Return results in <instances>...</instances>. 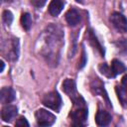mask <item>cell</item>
<instances>
[{
	"label": "cell",
	"instance_id": "cell-1",
	"mask_svg": "<svg viewBox=\"0 0 127 127\" xmlns=\"http://www.w3.org/2000/svg\"><path fill=\"white\" fill-rule=\"evenodd\" d=\"M63 90L65 94L68 95V97L71 99V101L74 103V105L78 107H85V101L83 97L77 92L75 81L70 78H66L63 82Z\"/></svg>",
	"mask_w": 127,
	"mask_h": 127
},
{
	"label": "cell",
	"instance_id": "cell-2",
	"mask_svg": "<svg viewBox=\"0 0 127 127\" xmlns=\"http://www.w3.org/2000/svg\"><path fill=\"white\" fill-rule=\"evenodd\" d=\"M42 102L46 107L53 109L55 111H59L62 106V97L59 94V92L51 91L45 94V96L42 99Z\"/></svg>",
	"mask_w": 127,
	"mask_h": 127
},
{
	"label": "cell",
	"instance_id": "cell-3",
	"mask_svg": "<svg viewBox=\"0 0 127 127\" xmlns=\"http://www.w3.org/2000/svg\"><path fill=\"white\" fill-rule=\"evenodd\" d=\"M35 116L37 123L40 126H51L56 121V116L46 109H38Z\"/></svg>",
	"mask_w": 127,
	"mask_h": 127
},
{
	"label": "cell",
	"instance_id": "cell-4",
	"mask_svg": "<svg viewBox=\"0 0 127 127\" xmlns=\"http://www.w3.org/2000/svg\"><path fill=\"white\" fill-rule=\"evenodd\" d=\"M110 22L117 31L121 33L127 32V18L123 14L119 12H113L110 15Z\"/></svg>",
	"mask_w": 127,
	"mask_h": 127
},
{
	"label": "cell",
	"instance_id": "cell-5",
	"mask_svg": "<svg viewBox=\"0 0 127 127\" xmlns=\"http://www.w3.org/2000/svg\"><path fill=\"white\" fill-rule=\"evenodd\" d=\"M87 108L86 107H79L78 109L72 111L70 113V117L72 119V125L74 126H83L87 120Z\"/></svg>",
	"mask_w": 127,
	"mask_h": 127
},
{
	"label": "cell",
	"instance_id": "cell-6",
	"mask_svg": "<svg viewBox=\"0 0 127 127\" xmlns=\"http://www.w3.org/2000/svg\"><path fill=\"white\" fill-rule=\"evenodd\" d=\"M90 88H91V91L93 92V94H95V95H101L102 97L105 98L107 104H108L109 106H111L110 101H109V98H108V95H107L106 90H105V88H104V85H103V83L101 82V80H99V78L96 77V78H94V79L92 80V82H91V84H90Z\"/></svg>",
	"mask_w": 127,
	"mask_h": 127
},
{
	"label": "cell",
	"instance_id": "cell-7",
	"mask_svg": "<svg viewBox=\"0 0 127 127\" xmlns=\"http://www.w3.org/2000/svg\"><path fill=\"white\" fill-rule=\"evenodd\" d=\"M18 113V108L15 105L8 104L4 106L1 110V119L5 122H11L17 115Z\"/></svg>",
	"mask_w": 127,
	"mask_h": 127
},
{
	"label": "cell",
	"instance_id": "cell-8",
	"mask_svg": "<svg viewBox=\"0 0 127 127\" xmlns=\"http://www.w3.org/2000/svg\"><path fill=\"white\" fill-rule=\"evenodd\" d=\"M16 97L15 90L12 87H2L0 91V101L3 104H8L14 101Z\"/></svg>",
	"mask_w": 127,
	"mask_h": 127
},
{
	"label": "cell",
	"instance_id": "cell-9",
	"mask_svg": "<svg viewBox=\"0 0 127 127\" xmlns=\"http://www.w3.org/2000/svg\"><path fill=\"white\" fill-rule=\"evenodd\" d=\"M64 5H65L64 0H52L49 5V13L52 16L56 17L63 11Z\"/></svg>",
	"mask_w": 127,
	"mask_h": 127
},
{
	"label": "cell",
	"instance_id": "cell-10",
	"mask_svg": "<svg viewBox=\"0 0 127 127\" xmlns=\"http://www.w3.org/2000/svg\"><path fill=\"white\" fill-rule=\"evenodd\" d=\"M65 21L69 26H76L80 22V14L76 9L71 8L65 13Z\"/></svg>",
	"mask_w": 127,
	"mask_h": 127
},
{
	"label": "cell",
	"instance_id": "cell-11",
	"mask_svg": "<svg viewBox=\"0 0 127 127\" xmlns=\"http://www.w3.org/2000/svg\"><path fill=\"white\" fill-rule=\"evenodd\" d=\"M19 56V41L16 38H13L10 43V49L6 54V58L10 61H16Z\"/></svg>",
	"mask_w": 127,
	"mask_h": 127
},
{
	"label": "cell",
	"instance_id": "cell-12",
	"mask_svg": "<svg viewBox=\"0 0 127 127\" xmlns=\"http://www.w3.org/2000/svg\"><path fill=\"white\" fill-rule=\"evenodd\" d=\"M111 115L105 110H99L95 115V122L98 126H107L111 122Z\"/></svg>",
	"mask_w": 127,
	"mask_h": 127
},
{
	"label": "cell",
	"instance_id": "cell-13",
	"mask_svg": "<svg viewBox=\"0 0 127 127\" xmlns=\"http://www.w3.org/2000/svg\"><path fill=\"white\" fill-rule=\"evenodd\" d=\"M88 39H89V42H90L91 46H92L94 49H96L102 57H104V54H105L104 48L102 47V45H101V44L99 43V41L97 40V37L95 36V34H94V32H93L92 29H89V31H88Z\"/></svg>",
	"mask_w": 127,
	"mask_h": 127
},
{
	"label": "cell",
	"instance_id": "cell-14",
	"mask_svg": "<svg viewBox=\"0 0 127 127\" xmlns=\"http://www.w3.org/2000/svg\"><path fill=\"white\" fill-rule=\"evenodd\" d=\"M115 91H116L117 97H118L121 105L124 108H127V88H125L124 86L116 85L115 86Z\"/></svg>",
	"mask_w": 127,
	"mask_h": 127
},
{
	"label": "cell",
	"instance_id": "cell-15",
	"mask_svg": "<svg viewBox=\"0 0 127 127\" xmlns=\"http://www.w3.org/2000/svg\"><path fill=\"white\" fill-rule=\"evenodd\" d=\"M110 67H111V69H112V71H113L115 76L117 74H120V73H122V72L127 70V67L124 65V64L122 62H120L119 60H116V59H114L111 62V66Z\"/></svg>",
	"mask_w": 127,
	"mask_h": 127
},
{
	"label": "cell",
	"instance_id": "cell-16",
	"mask_svg": "<svg viewBox=\"0 0 127 127\" xmlns=\"http://www.w3.org/2000/svg\"><path fill=\"white\" fill-rule=\"evenodd\" d=\"M32 17L29 13H23L22 16H21V25L22 27L26 30V31H29L32 27Z\"/></svg>",
	"mask_w": 127,
	"mask_h": 127
},
{
	"label": "cell",
	"instance_id": "cell-17",
	"mask_svg": "<svg viewBox=\"0 0 127 127\" xmlns=\"http://www.w3.org/2000/svg\"><path fill=\"white\" fill-rule=\"evenodd\" d=\"M98 68H99V71L102 74H104L105 76H107V77H115V75H114L111 67L108 66L107 64H100L98 65Z\"/></svg>",
	"mask_w": 127,
	"mask_h": 127
},
{
	"label": "cell",
	"instance_id": "cell-18",
	"mask_svg": "<svg viewBox=\"0 0 127 127\" xmlns=\"http://www.w3.org/2000/svg\"><path fill=\"white\" fill-rule=\"evenodd\" d=\"M115 45L121 53L127 54V39H120L115 43Z\"/></svg>",
	"mask_w": 127,
	"mask_h": 127
},
{
	"label": "cell",
	"instance_id": "cell-19",
	"mask_svg": "<svg viewBox=\"0 0 127 127\" xmlns=\"http://www.w3.org/2000/svg\"><path fill=\"white\" fill-rule=\"evenodd\" d=\"M2 19H3V22L7 26H10L13 22V14L9 10H5L2 14Z\"/></svg>",
	"mask_w": 127,
	"mask_h": 127
},
{
	"label": "cell",
	"instance_id": "cell-20",
	"mask_svg": "<svg viewBox=\"0 0 127 127\" xmlns=\"http://www.w3.org/2000/svg\"><path fill=\"white\" fill-rule=\"evenodd\" d=\"M15 124L16 126H29V123L25 117H20L19 119H17Z\"/></svg>",
	"mask_w": 127,
	"mask_h": 127
},
{
	"label": "cell",
	"instance_id": "cell-21",
	"mask_svg": "<svg viewBox=\"0 0 127 127\" xmlns=\"http://www.w3.org/2000/svg\"><path fill=\"white\" fill-rule=\"evenodd\" d=\"M47 0H31V3L36 7V8H40L42 6H44V4L46 3Z\"/></svg>",
	"mask_w": 127,
	"mask_h": 127
},
{
	"label": "cell",
	"instance_id": "cell-22",
	"mask_svg": "<svg viewBox=\"0 0 127 127\" xmlns=\"http://www.w3.org/2000/svg\"><path fill=\"white\" fill-rule=\"evenodd\" d=\"M86 64V56H85V52L84 50L82 51V55H81V61L78 64V68H82Z\"/></svg>",
	"mask_w": 127,
	"mask_h": 127
},
{
	"label": "cell",
	"instance_id": "cell-23",
	"mask_svg": "<svg viewBox=\"0 0 127 127\" xmlns=\"http://www.w3.org/2000/svg\"><path fill=\"white\" fill-rule=\"evenodd\" d=\"M121 82H122V85H123L125 88H127V74H125V75L122 77Z\"/></svg>",
	"mask_w": 127,
	"mask_h": 127
},
{
	"label": "cell",
	"instance_id": "cell-24",
	"mask_svg": "<svg viewBox=\"0 0 127 127\" xmlns=\"http://www.w3.org/2000/svg\"><path fill=\"white\" fill-rule=\"evenodd\" d=\"M4 66H5V64H4L3 61H1V70L0 71H3L4 70Z\"/></svg>",
	"mask_w": 127,
	"mask_h": 127
},
{
	"label": "cell",
	"instance_id": "cell-25",
	"mask_svg": "<svg viewBox=\"0 0 127 127\" xmlns=\"http://www.w3.org/2000/svg\"><path fill=\"white\" fill-rule=\"evenodd\" d=\"M13 0H2V2H4V3H11Z\"/></svg>",
	"mask_w": 127,
	"mask_h": 127
}]
</instances>
